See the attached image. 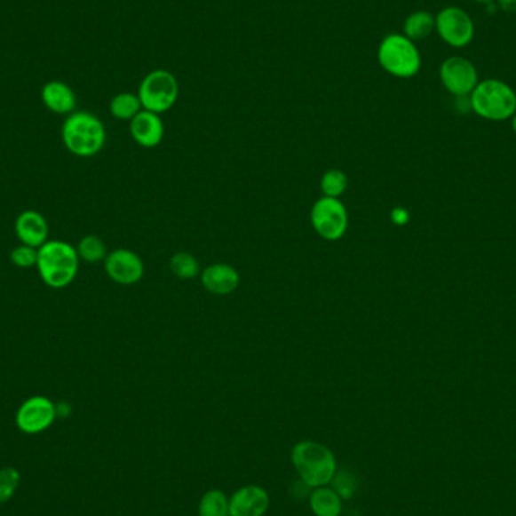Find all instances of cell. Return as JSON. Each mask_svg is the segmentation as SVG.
Instances as JSON below:
<instances>
[{
    "instance_id": "1",
    "label": "cell",
    "mask_w": 516,
    "mask_h": 516,
    "mask_svg": "<svg viewBox=\"0 0 516 516\" xmlns=\"http://www.w3.org/2000/svg\"><path fill=\"white\" fill-rule=\"evenodd\" d=\"M81 258L75 246L64 241H47L38 248L36 269L45 286L60 290L70 286L79 272Z\"/></svg>"
},
{
    "instance_id": "14",
    "label": "cell",
    "mask_w": 516,
    "mask_h": 516,
    "mask_svg": "<svg viewBox=\"0 0 516 516\" xmlns=\"http://www.w3.org/2000/svg\"><path fill=\"white\" fill-rule=\"evenodd\" d=\"M131 135L136 144L144 148H155L163 140L165 126L159 114L142 111L131 121Z\"/></svg>"
},
{
    "instance_id": "19",
    "label": "cell",
    "mask_w": 516,
    "mask_h": 516,
    "mask_svg": "<svg viewBox=\"0 0 516 516\" xmlns=\"http://www.w3.org/2000/svg\"><path fill=\"white\" fill-rule=\"evenodd\" d=\"M142 111L139 97L133 92H120L112 97L109 112L116 120L131 121Z\"/></svg>"
},
{
    "instance_id": "17",
    "label": "cell",
    "mask_w": 516,
    "mask_h": 516,
    "mask_svg": "<svg viewBox=\"0 0 516 516\" xmlns=\"http://www.w3.org/2000/svg\"><path fill=\"white\" fill-rule=\"evenodd\" d=\"M311 511L316 516H340L343 511L341 496L331 488H314L310 496Z\"/></svg>"
},
{
    "instance_id": "2",
    "label": "cell",
    "mask_w": 516,
    "mask_h": 516,
    "mask_svg": "<svg viewBox=\"0 0 516 516\" xmlns=\"http://www.w3.org/2000/svg\"><path fill=\"white\" fill-rule=\"evenodd\" d=\"M60 138L64 147L77 157H92L99 155L106 144L105 124L99 116L90 112H73L67 115Z\"/></svg>"
},
{
    "instance_id": "7",
    "label": "cell",
    "mask_w": 516,
    "mask_h": 516,
    "mask_svg": "<svg viewBox=\"0 0 516 516\" xmlns=\"http://www.w3.org/2000/svg\"><path fill=\"white\" fill-rule=\"evenodd\" d=\"M313 230L323 241H340L349 228V213L340 198L322 196L313 204L310 211Z\"/></svg>"
},
{
    "instance_id": "12",
    "label": "cell",
    "mask_w": 516,
    "mask_h": 516,
    "mask_svg": "<svg viewBox=\"0 0 516 516\" xmlns=\"http://www.w3.org/2000/svg\"><path fill=\"white\" fill-rule=\"evenodd\" d=\"M201 284L210 295L228 296L237 290L241 275L236 267L226 263H213L200 274Z\"/></svg>"
},
{
    "instance_id": "9",
    "label": "cell",
    "mask_w": 516,
    "mask_h": 516,
    "mask_svg": "<svg viewBox=\"0 0 516 516\" xmlns=\"http://www.w3.org/2000/svg\"><path fill=\"white\" fill-rule=\"evenodd\" d=\"M56 417V405L51 399L34 396L23 401L17 409L15 425L26 435H36L47 431L55 423Z\"/></svg>"
},
{
    "instance_id": "10",
    "label": "cell",
    "mask_w": 516,
    "mask_h": 516,
    "mask_svg": "<svg viewBox=\"0 0 516 516\" xmlns=\"http://www.w3.org/2000/svg\"><path fill=\"white\" fill-rule=\"evenodd\" d=\"M440 79L444 88L456 97H468L477 83L479 75L472 60L462 56H450L440 67Z\"/></svg>"
},
{
    "instance_id": "5",
    "label": "cell",
    "mask_w": 516,
    "mask_h": 516,
    "mask_svg": "<svg viewBox=\"0 0 516 516\" xmlns=\"http://www.w3.org/2000/svg\"><path fill=\"white\" fill-rule=\"evenodd\" d=\"M377 62L397 79H411L421 68L420 51L403 34H390L377 47Z\"/></svg>"
},
{
    "instance_id": "16",
    "label": "cell",
    "mask_w": 516,
    "mask_h": 516,
    "mask_svg": "<svg viewBox=\"0 0 516 516\" xmlns=\"http://www.w3.org/2000/svg\"><path fill=\"white\" fill-rule=\"evenodd\" d=\"M41 101L43 105L58 115H70L75 109L77 99L75 91L66 82H47L41 90Z\"/></svg>"
},
{
    "instance_id": "29",
    "label": "cell",
    "mask_w": 516,
    "mask_h": 516,
    "mask_svg": "<svg viewBox=\"0 0 516 516\" xmlns=\"http://www.w3.org/2000/svg\"><path fill=\"white\" fill-rule=\"evenodd\" d=\"M472 2L481 4V5H489V4H494V0H472Z\"/></svg>"
},
{
    "instance_id": "30",
    "label": "cell",
    "mask_w": 516,
    "mask_h": 516,
    "mask_svg": "<svg viewBox=\"0 0 516 516\" xmlns=\"http://www.w3.org/2000/svg\"><path fill=\"white\" fill-rule=\"evenodd\" d=\"M512 131H515L516 135V114L515 115L512 116Z\"/></svg>"
},
{
    "instance_id": "15",
    "label": "cell",
    "mask_w": 516,
    "mask_h": 516,
    "mask_svg": "<svg viewBox=\"0 0 516 516\" xmlns=\"http://www.w3.org/2000/svg\"><path fill=\"white\" fill-rule=\"evenodd\" d=\"M271 504L269 494L263 488L243 487L230 498V516H263Z\"/></svg>"
},
{
    "instance_id": "21",
    "label": "cell",
    "mask_w": 516,
    "mask_h": 516,
    "mask_svg": "<svg viewBox=\"0 0 516 516\" xmlns=\"http://www.w3.org/2000/svg\"><path fill=\"white\" fill-rule=\"evenodd\" d=\"M198 515L200 516H230V500L226 494L218 489L209 491L201 498L198 506Z\"/></svg>"
},
{
    "instance_id": "28",
    "label": "cell",
    "mask_w": 516,
    "mask_h": 516,
    "mask_svg": "<svg viewBox=\"0 0 516 516\" xmlns=\"http://www.w3.org/2000/svg\"><path fill=\"white\" fill-rule=\"evenodd\" d=\"M496 5L500 10L509 12V14L516 12V0H496Z\"/></svg>"
},
{
    "instance_id": "27",
    "label": "cell",
    "mask_w": 516,
    "mask_h": 516,
    "mask_svg": "<svg viewBox=\"0 0 516 516\" xmlns=\"http://www.w3.org/2000/svg\"><path fill=\"white\" fill-rule=\"evenodd\" d=\"M390 218L394 226H403L409 222L411 215H409V211L403 209V207H394V209L391 210Z\"/></svg>"
},
{
    "instance_id": "23",
    "label": "cell",
    "mask_w": 516,
    "mask_h": 516,
    "mask_svg": "<svg viewBox=\"0 0 516 516\" xmlns=\"http://www.w3.org/2000/svg\"><path fill=\"white\" fill-rule=\"evenodd\" d=\"M349 179L341 170H328L321 179V191L328 198H340L347 191Z\"/></svg>"
},
{
    "instance_id": "6",
    "label": "cell",
    "mask_w": 516,
    "mask_h": 516,
    "mask_svg": "<svg viewBox=\"0 0 516 516\" xmlns=\"http://www.w3.org/2000/svg\"><path fill=\"white\" fill-rule=\"evenodd\" d=\"M180 88L176 75L168 70H153L142 79L138 97L142 109L165 114L171 111L179 100Z\"/></svg>"
},
{
    "instance_id": "20",
    "label": "cell",
    "mask_w": 516,
    "mask_h": 516,
    "mask_svg": "<svg viewBox=\"0 0 516 516\" xmlns=\"http://www.w3.org/2000/svg\"><path fill=\"white\" fill-rule=\"evenodd\" d=\"M75 251L79 254V258L86 263H100V261H105L109 254L105 242L96 234L82 237L81 242L75 246Z\"/></svg>"
},
{
    "instance_id": "18",
    "label": "cell",
    "mask_w": 516,
    "mask_h": 516,
    "mask_svg": "<svg viewBox=\"0 0 516 516\" xmlns=\"http://www.w3.org/2000/svg\"><path fill=\"white\" fill-rule=\"evenodd\" d=\"M433 30H435V17L427 11L412 12L411 15L406 17L403 23V36H408L414 43L426 40L427 36H432Z\"/></svg>"
},
{
    "instance_id": "25",
    "label": "cell",
    "mask_w": 516,
    "mask_h": 516,
    "mask_svg": "<svg viewBox=\"0 0 516 516\" xmlns=\"http://www.w3.org/2000/svg\"><path fill=\"white\" fill-rule=\"evenodd\" d=\"M10 260L15 267L30 269V267L36 266V261H38V250L21 243V245L15 246L14 250L11 251Z\"/></svg>"
},
{
    "instance_id": "26",
    "label": "cell",
    "mask_w": 516,
    "mask_h": 516,
    "mask_svg": "<svg viewBox=\"0 0 516 516\" xmlns=\"http://www.w3.org/2000/svg\"><path fill=\"white\" fill-rule=\"evenodd\" d=\"M332 480L336 481V487H334V491L341 496V498H351L355 492V480L353 477L349 474V472H343L340 476H334Z\"/></svg>"
},
{
    "instance_id": "22",
    "label": "cell",
    "mask_w": 516,
    "mask_h": 516,
    "mask_svg": "<svg viewBox=\"0 0 516 516\" xmlns=\"http://www.w3.org/2000/svg\"><path fill=\"white\" fill-rule=\"evenodd\" d=\"M170 271L180 280H194L200 275V263L191 252H177L171 257Z\"/></svg>"
},
{
    "instance_id": "4",
    "label": "cell",
    "mask_w": 516,
    "mask_h": 516,
    "mask_svg": "<svg viewBox=\"0 0 516 516\" xmlns=\"http://www.w3.org/2000/svg\"><path fill=\"white\" fill-rule=\"evenodd\" d=\"M470 105L485 120L506 121L516 114V92L506 82L487 79L470 94Z\"/></svg>"
},
{
    "instance_id": "3",
    "label": "cell",
    "mask_w": 516,
    "mask_h": 516,
    "mask_svg": "<svg viewBox=\"0 0 516 516\" xmlns=\"http://www.w3.org/2000/svg\"><path fill=\"white\" fill-rule=\"evenodd\" d=\"M291 462L306 487H326L336 476V456L328 447L319 442H298L291 450Z\"/></svg>"
},
{
    "instance_id": "8",
    "label": "cell",
    "mask_w": 516,
    "mask_h": 516,
    "mask_svg": "<svg viewBox=\"0 0 516 516\" xmlns=\"http://www.w3.org/2000/svg\"><path fill=\"white\" fill-rule=\"evenodd\" d=\"M435 30L446 44L461 49L472 43L476 28L462 8L447 6L435 15Z\"/></svg>"
},
{
    "instance_id": "11",
    "label": "cell",
    "mask_w": 516,
    "mask_h": 516,
    "mask_svg": "<svg viewBox=\"0 0 516 516\" xmlns=\"http://www.w3.org/2000/svg\"><path fill=\"white\" fill-rule=\"evenodd\" d=\"M106 275L120 286H135L146 274V265L131 250L118 248L105 258Z\"/></svg>"
},
{
    "instance_id": "24",
    "label": "cell",
    "mask_w": 516,
    "mask_h": 516,
    "mask_svg": "<svg viewBox=\"0 0 516 516\" xmlns=\"http://www.w3.org/2000/svg\"><path fill=\"white\" fill-rule=\"evenodd\" d=\"M20 472L12 466L0 470V503H6L14 496L20 485Z\"/></svg>"
},
{
    "instance_id": "13",
    "label": "cell",
    "mask_w": 516,
    "mask_h": 516,
    "mask_svg": "<svg viewBox=\"0 0 516 516\" xmlns=\"http://www.w3.org/2000/svg\"><path fill=\"white\" fill-rule=\"evenodd\" d=\"M14 230L20 243L38 250L49 241L51 228L49 222L40 211L25 210L17 216Z\"/></svg>"
}]
</instances>
